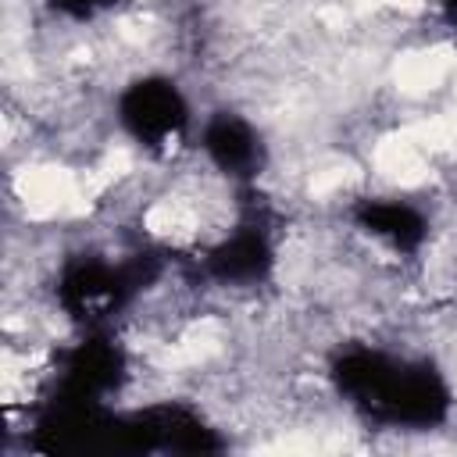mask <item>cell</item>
<instances>
[{
	"instance_id": "cell-1",
	"label": "cell",
	"mask_w": 457,
	"mask_h": 457,
	"mask_svg": "<svg viewBox=\"0 0 457 457\" xmlns=\"http://www.w3.org/2000/svg\"><path fill=\"white\" fill-rule=\"evenodd\" d=\"M332 389L382 428L428 432L450 421L453 389L425 357H396L378 346H346L328 361Z\"/></svg>"
},
{
	"instance_id": "cell-2",
	"label": "cell",
	"mask_w": 457,
	"mask_h": 457,
	"mask_svg": "<svg viewBox=\"0 0 457 457\" xmlns=\"http://www.w3.org/2000/svg\"><path fill=\"white\" fill-rule=\"evenodd\" d=\"M157 278V264L150 253H136L129 261H107L96 253H82L61 264L54 282V300L82 328H104L146 282Z\"/></svg>"
},
{
	"instance_id": "cell-3",
	"label": "cell",
	"mask_w": 457,
	"mask_h": 457,
	"mask_svg": "<svg viewBox=\"0 0 457 457\" xmlns=\"http://www.w3.org/2000/svg\"><path fill=\"white\" fill-rule=\"evenodd\" d=\"M118 129L154 157L171 154L193 129V107L171 75L146 71L129 79L114 96Z\"/></svg>"
},
{
	"instance_id": "cell-4",
	"label": "cell",
	"mask_w": 457,
	"mask_h": 457,
	"mask_svg": "<svg viewBox=\"0 0 457 457\" xmlns=\"http://www.w3.org/2000/svg\"><path fill=\"white\" fill-rule=\"evenodd\" d=\"M275 261H278V250H275V239L271 232L264 228V221L257 218H243L236 221L225 236H218L200 264H204V275L218 286H228V289H253V286H264L271 275H275Z\"/></svg>"
},
{
	"instance_id": "cell-5",
	"label": "cell",
	"mask_w": 457,
	"mask_h": 457,
	"mask_svg": "<svg viewBox=\"0 0 457 457\" xmlns=\"http://www.w3.org/2000/svg\"><path fill=\"white\" fill-rule=\"evenodd\" d=\"M200 150L207 164L236 186H253L268 168V143L239 111H211L200 125Z\"/></svg>"
},
{
	"instance_id": "cell-6",
	"label": "cell",
	"mask_w": 457,
	"mask_h": 457,
	"mask_svg": "<svg viewBox=\"0 0 457 457\" xmlns=\"http://www.w3.org/2000/svg\"><path fill=\"white\" fill-rule=\"evenodd\" d=\"M125 378V353L104 328H86V336L64 353L57 396L104 403Z\"/></svg>"
},
{
	"instance_id": "cell-7",
	"label": "cell",
	"mask_w": 457,
	"mask_h": 457,
	"mask_svg": "<svg viewBox=\"0 0 457 457\" xmlns=\"http://www.w3.org/2000/svg\"><path fill=\"white\" fill-rule=\"evenodd\" d=\"M350 221L361 236L382 243L396 257H418L432 236L428 214L400 196H361L350 207Z\"/></svg>"
},
{
	"instance_id": "cell-8",
	"label": "cell",
	"mask_w": 457,
	"mask_h": 457,
	"mask_svg": "<svg viewBox=\"0 0 457 457\" xmlns=\"http://www.w3.org/2000/svg\"><path fill=\"white\" fill-rule=\"evenodd\" d=\"M121 0H46V7L64 21H96L107 11H114Z\"/></svg>"
},
{
	"instance_id": "cell-9",
	"label": "cell",
	"mask_w": 457,
	"mask_h": 457,
	"mask_svg": "<svg viewBox=\"0 0 457 457\" xmlns=\"http://www.w3.org/2000/svg\"><path fill=\"white\" fill-rule=\"evenodd\" d=\"M432 7L450 29H457V0H432Z\"/></svg>"
}]
</instances>
